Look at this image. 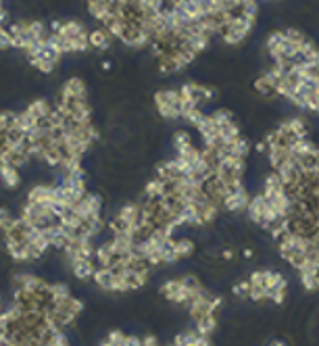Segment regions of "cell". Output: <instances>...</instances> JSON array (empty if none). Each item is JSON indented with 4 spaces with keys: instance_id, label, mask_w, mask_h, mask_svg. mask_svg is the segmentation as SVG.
Instances as JSON below:
<instances>
[{
    "instance_id": "28",
    "label": "cell",
    "mask_w": 319,
    "mask_h": 346,
    "mask_svg": "<svg viewBox=\"0 0 319 346\" xmlns=\"http://www.w3.org/2000/svg\"><path fill=\"white\" fill-rule=\"evenodd\" d=\"M286 294H288V286L273 288V290H269V294H267V300H271L273 304H284V300H286Z\"/></svg>"
},
{
    "instance_id": "26",
    "label": "cell",
    "mask_w": 319,
    "mask_h": 346,
    "mask_svg": "<svg viewBox=\"0 0 319 346\" xmlns=\"http://www.w3.org/2000/svg\"><path fill=\"white\" fill-rule=\"evenodd\" d=\"M192 144V138H190V134L188 132H184V130H177L175 134H173V146H175V150L179 152V150H184L186 146H190Z\"/></svg>"
},
{
    "instance_id": "32",
    "label": "cell",
    "mask_w": 319,
    "mask_h": 346,
    "mask_svg": "<svg viewBox=\"0 0 319 346\" xmlns=\"http://www.w3.org/2000/svg\"><path fill=\"white\" fill-rule=\"evenodd\" d=\"M30 63L38 69V71H42V73H52L54 67H57V63H54V61H42V59H30Z\"/></svg>"
},
{
    "instance_id": "6",
    "label": "cell",
    "mask_w": 319,
    "mask_h": 346,
    "mask_svg": "<svg viewBox=\"0 0 319 346\" xmlns=\"http://www.w3.org/2000/svg\"><path fill=\"white\" fill-rule=\"evenodd\" d=\"M61 96H69V98H77V100H88V90H86L84 79L69 77L61 88Z\"/></svg>"
},
{
    "instance_id": "17",
    "label": "cell",
    "mask_w": 319,
    "mask_h": 346,
    "mask_svg": "<svg viewBox=\"0 0 319 346\" xmlns=\"http://www.w3.org/2000/svg\"><path fill=\"white\" fill-rule=\"evenodd\" d=\"M155 104L159 106H169V104H179V90H159L155 94Z\"/></svg>"
},
{
    "instance_id": "11",
    "label": "cell",
    "mask_w": 319,
    "mask_h": 346,
    "mask_svg": "<svg viewBox=\"0 0 319 346\" xmlns=\"http://www.w3.org/2000/svg\"><path fill=\"white\" fill-rule=\"evenodd\" d=\"M88 40H90V48H96V50H107L111 46V36L107 30H94L88 34Z\"/></svg>"
},
{
    "instance_id": "31",
    "label": "cell",
    "mask_w": 319,
    "mask_h": 346,
    "mask_svg": "<svg viewBox=\"0 0 319 346\" xmlns=\"http://www.w3.org/2000/svg\"><path fill=\"white\" fill-rule=\"evenodd\" d=\"M300 275V284L304 286V290H319V286H317V280H315V275L313 273H309V271H300L298 273Z\"/></svg>"
},
{
    "instance_id": "43",
    "label": "cell",
    "mask_w": 319,
    "mask_h": 346,
    "mask_svg": "<svg viewBox=\"0 0 319 346\" xmlns=\"http://www.w3.org/2000/svg\"><path fill=\"white\" fill-rule=\"evenodd\" d=\"M269 346H286V344H284V342H282V340H273V342H271V344H269Z\"/></svg>"
},
{
    "instance_id": "16",
    "label": "cell",
    "mask_w": 319,
    "mask_h": 346,
    "mask_svg": "<svg viewBox=\"0 0 319 346\" xmlns=\"http://www.w3.org/2000/svg\"><path fill=\"white\" fill-rule=\"evenodd\" d=\"M25 110H27V113H32V115H34V117L40 121V119H46V117L50 115L52 106H50V104H48L44 98H36L32 104H27V108H25Z\"/></svg>"
},
{
    "instance_id": "9",
    "label": "cell",
    "mask_w": 319,
    "mask_h": 346,
    "mask_svg": "<svg viewBox=\"0 0 319 346\" xmlns=\"http://www.w3.org/2000/svg\"><path fill=\"white\" fill-rule=\"evenodd\" d=\"M94 282L98 288L102 290H111L113 288V280H115V271L113 269H109V267H98V269H94Z\"/></svg>"
},
{
    "instance_id": "40",
    "label": "cell",
    "mask_w": 319,
    "mask_h": 346,
    "mask_svg": "<svg viewBox=\"0 0 319 346\" xmlns=\"http://www.w3.org/2000/svg\"><path fill=\"white\" fill-rule=\"evenodd\" d=\"M221 257H224L226 261H232L234 259V251H232V248H224V251H221Z\"/></svg>"
},
{
    "instance_id": "13",
    "label": "cell",
    "mask_w": 319,
    "mask_h": 346,
    "mask_svg": "<svg viewBox=\"0 0 319 346\" xmlns=\"http://www.w3.org/2000/svg\"><path fill=\"white\" fill-rule=\"evenodd\" d=\"M84 32H88L86 27H84V23H79V21H65V23H61V30H59L57 34L63 36V38L73 40V38L81 36Z\"/></svg>"
},
{
    "instance_id": "12",
    "label": "cell",
    "mask_w": 319,
    "mask_h": 346,
    "mask_svg": "<svg viewBox=\"0 0 319 346\" xmlns=\"http://www.w3.org/2000/svg\"><path fill=\"white\" fill-rule=\"evenodd\" d=\"M119 219H123L126 223H138V219H140V204H136V202H128V204H123L119 213H117Z\"/></svg>"
},
{
    "instance_id": "29",
    "label": "cell",
    "mask_w": 319,
    "mask_h": 346,
    "mask_svg": "<svg viewBox=\"0 0 319 346\" xmlns=\"http://www.w3.org/2000/svg\"><path fill=\"white\" fill-rule=\"evenodd\" d=\"M251 288H253L251 282H248V280H242V282H238V284H234L232 292H234V296H238V298H248V294H251Z\"/></svg>"
},
{
    "instance_id": "36",
    "label": "cell",
    "mask_w": 319,
    "mask_h": 346,
    "mask_svg": "<svg viewBox=\"0 0 319 346\" xmlns=\"http://www.w3.org/2000/svg\"><path fill=\"white\" fill-rule=\"evenodd\" d=\"M121 346H142V338H138V336H126V342H123Z\"/></svg>"
},
{
    "instance_id": "1",
    "label": "cell",
    "mask_w": 319,
    "mask_h": 346,
    "mask_svg": "<svg viewBox=\"0 0 319 346\" xmlns=\"http://www.w3.org/2000/svg\"><path fill=\"white\" fill-rule=\"evenodd\" d=\"M73 211L84 219H100V211H102V200L98 194H92V192H86V196L81 198L75 206H73Z\"/></svg>"
},
{
    "instance_id": "3",
    "label": "cell",
    "mask_w": 319,
    "mask_h": 346,
    "mask_svg": "<svg viewBox=\"0 0 319 346\" xmlns=\"http://www.w3.org/2000/svg\"><path fill=\"white\" fill-rule=\"evenodd\" d=\"M27 202L40 204L44 209H50L52 204H57V186H36L27 194Z\"/></svg>"
},
{
    "instance_id": "24",
    "label": "cell",
    "mask_w": 319,
    "mask_h": 346,
    "mask_svg": "<svg viewBox=\"0 0 319 346\" xmlns=\"http://www.w3.org/2000/svg\"><path fill=\"white\" fill-rule=\"evenodd\" d=\"M30 32H32V36H34V40L36 42H46L48 40V27L42 23V21H32L30 23Z\"/></svg>"
},
{
    "instance_id": "7",
    "label": "cell",
    "mask_w": 319,
    "mask_h": 346,
    "mask_svg": "<svg viewBox=\"0 0 319 346\" xmlns=\"http://www.w3.org/2000/svg\"><path fill=\"white\" fill-rule=\"evenodd\" d=\"M0 179H3L5 188H9V190H17L21 186L19 169H15L13 165H7V163H0Z\"/></svg>"
},
{
    "instance_id": "15",
    "label": "cell",
    "mask_w": 319,
    "mask_h": 346,
    "mask_svg": "<svg viewBox=\"0 0 319 346\" xmlns=\"http://www.w3.org/2000/svg\"><path fill=\"white\" fill-rule=\"evenodd\" d=\"M215 327H217L215 315H202L200 319L194 321V329H196L200 336H211L213 331H215Z\"/></svg>"
},
{
    "instance_id": "30",
    "label": "cell",
    "mask_w": 319,
    "mask_h": 346,
    "mask_svg": "<svg viewBox=\"0 0 319 346\" xmlns=\"http://www.w3.org/2000/svg\"><path fill=\"white\" fill-rule=\"evenodd\" d=\"M211 117H213V121H215V126H217V128H221V126H226V123L234 121V117H232V113H230L228 108H217Z\"/></svg>"
},
{
    "instance_id": "8",
    "label": "cell",
    "mask_w": 319,
    "mask_h": 346,
    "mask_svg": "<svg viewBox=\"0 0 319 346\" xmlns=\"http://www.w3.org/2000/svg\"><path fill=\"white\" fill-rule=\"evenodd\" d=\"M71 267H73V273L77 280H90L96 269L92 259H75V261H71Z\"/></svg>"
},
{
    "instance_id": "23",
    "label": "cell",
    "mask_w": 319,
    "mask_h": 346,
    "mask_svg": "<svg viewBox=\"0 0 319 346\" xmlns=\"http://www.w3.org/2000/svg\"><path fill=\"white\" fill-rule=\"evenodd\" d=\"M286 126L290 130V134H292L294 138H307V126H304V121L300 117H294V119H288L286 121Z\"/></svg>"
},
{
    "instance_id": "4",
    "label": "cell",
    "mask_w": 319,
    "mask_h": 346,
    "mask_svg": "<svg viewBox=\"0 0 319 346\" xmlns=\"http://www.w3.org/2000/svg\"><path fill=\"white\" fill-rule=\"evenodd\" d=\"M248 202H251V194L246 192V188H240L224 198V209L228 213H240V211H246Z\"/></svg>"
},
{
    "instance_id": "35",
    "label": "cell",
    "mask_w": 319,
    "mask_h": 346,
    "mask_svg": "<svg viewBox=\"0 0 319 346\" xmlns=\"http://www.w3.org/2000/svg\"><path fill=\"white\" fill-rule=\"evenodd\" d=\"M111 344H115V346H121L123 342H126V334H123V331L121 329H113V331H111V334H109V338H107Z\"/></svg>"
},
{
    "instance_id": "19",
    "label": "cell",
    "mask_w": 319,
    "mask_h": 346,
    "mask_svg": "<svg viewBox=\"0 0 319 346\" xmlns=\"http://www.w3.org/2000/svg\"><path fill=\"white\" fill-rule=\"evenodd\" d=\"M263 286L267 290H273L280 286H288V282L284 280V275L280 271H263Z\"/></svg>"
},
{
    "instance_id": "25",
    "label": "cell",
    "mask_w": 319,
    "mask_h": 346,
    "mask_svg": "<svg viewBox=\"0 0 319 346\" xmlns=\"http://www.w3.org/2000/svg\"><path fill=\"white\" fill-rule=\"evenodd\" d=\"M284 32H286L288 42L292 46H296V48H300L304 42H307V36H304L300 30H296V27H288V30H284Z\"/></svg>"
},
{
    "instance_id": "2",
    "label": "cell",
    "mask_w": 319,
    "mask_h": 346,
    "mask_svg": "<svg viewBox=\"0 0 319 346\" xmlns=\"http://www.w3.org/2000/svg\"><path fill=\"white\" fill-rule=\"evenodd\" d=\"M161 294L167 298L169 302L190 304V294H188V290L182 284V278H179V280H167V282L161 286Z\"/></svg>"
},
{
    "instance_id": "44",
    "label": "cell",
    "mask_w": 319,
    "mask_h": 346,
    "mask_svg": "<svg viewBox=\"0 0 319 346\" xmlns=\"http://www.w3.org/2000/svg\"><path fill=\"white\" fill-rule=\"evenodd\" d=\"M102 69H104V71H109V69H111V61H104L102 63Z\"/></svg>"
},
{
    "instance_id": "22",
    "label": "cell",
    "mask_w": 319,
    "mask_h": 346,
    "mask_svg": "<svg viewBox=\"0 0 319 346\" xmlns=\"http://www.w3.org/2000/svg\"><path fill=\"white\" fill-rule=\"evenodd\" d=\"M175 255L177 259H188L194 255V242L190 238H179L175 240Z\"/></svg>"
},
{
    "instance_id": "5",
    "label": "cell",
    "mask_w": 319,
    "mask_h": 346,
    "mask_svg": "<svg viewBox=\"0 0 319 346\" xmlns=\"http://www.w3.org/2000/svg\"><path fill=\"white\" fill-rule=\"evenodd\" d=\"M267 209H269V200L263 196V192H261V194L251 198V202H248V206H246V215H248V219H251L253 223L261 225V221H263V217H265Z\"/></svg>"
},
{
    "instance_id": "18",
    "label": "cell",
    "mask_w": 319,
    "mask_h": 346,
    "mask_svg": "<svg viewBox=\"0 0 319 346\" xmlns=\"http://www.w3.org/2000/svg\"><path fill=\"white\" fill-rule=\"evenodd\" d=\"M38 126V119L32 115V113H27V110H21V113H17V119H15V128H19L25 136L30 134L34 128Z\"/></svg>"
},
{
    "instance_id": "20",
    "label": "cell",
    "mask_w": 319,
    "mask_h": 346,
    "mask_svg": "<svg viewBox=\"0 0 319 346\" xmlns=\"http://www.w3.org/2000/svg\"><path fill=\"white\" fill-rule=\"evenodd\" d=\"M50 290V298H52V304H59V302H65L69 296H71V292H69V286L67 284H50L48 286Z\"/></svg>"
},
{
    "instance_id": "10",
    "label": "cell",
    "mask_w": 319,
    "mask_h": 346,
    "mask_svg": "<svg viewBox=\"0 0 319 346\" xmlns=\"http://www.w3.org/2000/svg\"><path fill=\"white\" fill-rule=\"evenodd\" d=\"M167 184L165 182H161L159 177H155V179H150V182L146 184V188H144V198H148V200H159L165 192H167Z\"/></svg>"
},
{
    "instance_id": "14",
    "label": "cell",
    "mask_w": 319,
    "mask_h": 346,
    "mask_svg": "<svg viewBox=\"0 0 319 346\" xmlns=\"http://www.w3.org/2000/svg\"><path fill=\"white\" fill-rule=\"evenodd\" d=\"M275 86H277V81H275L269 73H263V75L255 81V90H257L261 96H273V94H275Z\"/></svg>"
},
{
    "instance_id": "39",
    "label": "cell",
    "mask_w": 319,
    "mask_h": 346,
    "mask_svg": "<svg viewBox=\"0 0 319 346\" xmlns=\"http://www.w3.org/2000/svg\"><path fill=\"white\" fill-rule=\"evenodd\" d=\"M142 346H159V340L155 336H144L142 338Z\"/></svg>"
},
{
    "instance_id": "42",
    "label": "cell",
    "mask_w": 319,
    "mask_h": 346,
    "mask_svg": "<svg viewBox=\"0 0 319 346\" xmlns=\"http://www.w3.org/2000/svg\"><path fill=\"white\" fill-rule=\"evenodd\" d=\"M265 148H267V144H265V142H259V144H257V150H259V152H263Z\"/></svg>"
},
{
    "instance_id": "21",
    "label": "cell",
    "mask_w": 319,
    "mask_h": 346,
    "mask_svg": "<svg viewBox=\"0 0 319 346\" xmlns=\"http://www.w3.org/2000/svg\"><path fill=\"white\" fill-rule=\"evenodd\" d=\"M7 251H9V255L13 257V261H32L30 244H27V242H21V244H15V246H9Z\"/></svg>"
},
{
    "instance_id": "27",
    "label": "cell",
    "mask_w": 319,
    "mask_h": 346,
    "mask_svg": "<svg viewBox=\"0 0 319 346\" xmlns=\"http://www.w3.org/2000/svg\"><path fill=\"white\" fill-rule=\"evenodd\" d=\"M15 119H17L15 110H3V113H0V134H5L7 130L15 126Z\"/></svg>"
},
{
    "instance_id": "33",
    "label": "cell",
    "mask_w": 319,
    "mask_h": 346,
    "mask_svg": "<svg viewBox=\"0 0 319 346\" xmlns=\"http://www.w3.org/2000/svg\"><path fill=\"white\" fill-rule=\"evenodd\" d=\"M13 213L7 209V206H0V232H5V229H9L11 227V223H13Z\"/></svg>"
},
{
    "instance_id": "41",
    "label": "cell",
    "mask_w": 319,
    "mask_h": 346,
    "mask_svg": "<svg viewBox=\"0 0 319 346\" xmlns=\"http://www.w3.org/2000/svg\"><path fill=\"white\" fill-rule=\"evenodd\" d=\"M242 255H244V259H251V257H253V251H251V248H244Z\"/></svg>"
},
{
    "instance_id": "38",
    "label": "cell",
    "mask_w": 319,
    "mask_h": 346,
    "mask_svg": "<svg viewBox=\"0 0 319 346\" xmlns=\"http://www.w3.org/2000/svg\"><path fill=\"white\" fill-rule=\"evenodd\" d=\"M7 150H11L9 140H7V134H0V155H3V152H7Z\"/></svg>"
},
{
    "instance_id": "34",
    "label": "cell",
    "mask_w": 319,
    "mask_h": 346,
    "mask_svg": "<svg viewBox=\"0 0 319 346\" xmlns=\"http://www.w3.org/2000/svg\"><path fill=\"white\" fill-rule=\"evenodd\" d=\"M7 48H13V38L9 34V30H5L0 25V50H7Z\"/></svg>"
},
{
    "instance_id": "37",
    "label": "cell",
    "mask_w": 319,
    "mask_h": 346,
    "mask_svg": "<svg viewBox=\"0 0 319 346\" xmlns=\"http://www.w3.org/2000/svg\"><path fill=\"white\" fill-rule=\"evenodd\" d=\"M190 346H211V340H209V336H200L198 334V338L194 340Z\"/></svg>"
}]
</instances>
